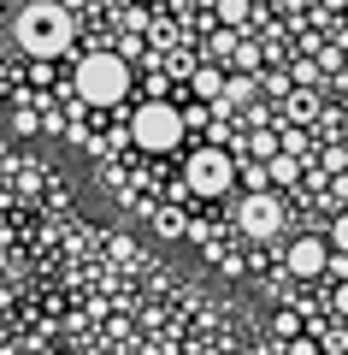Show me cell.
<instances>
[{
	"mask_svg": "<svg viewBox=\"0 0 348 355\" xmlns=\"http://www.w3.org/2000/svg\"><path fill=\"white\" fill-rule=\"evenodd\" d=\"M219 12H224V24H237V18H242V0H219Z\"/></svg>",
	"mask_w": 348,
	"mask_h": 355,
	"instance_id": "30bf717a",
	"label": "cell"
},
{
	"mask_svg": "<svg viewBox=\"0 0 348 355\" xmlns=\"http://www.w3.org/2000/svg\"><path fill=\"white\" fill-rule=\"evenodd\" d=\"M230 178H237V166H230L224 148H201L195 160H189V190H195V196H224V190H230Z\"/></svg>",
	"mask_w": 348,
	"mask_h": 355,
	"instance_id": "277c9868",
	"label": "cell"
},
{
	"mask_svg": "<svg viewBox=\"0 0 348 355\" xmlns=\"http://www.w3.org/2000/svg\"><path fill=\"white\" fill-rule=\"evenodd\" d=\"M289 355H313V343L307 338H289Z\"/></svg>",
	"mask_w": 348,
	"mask_h": 355,
	"instance_id": "8fae6325",
	"label": "cell"
},
{
	"mask_svg": "<svg viewBox=\"0 0 348 355\" xmlns=\"http://www.w3.org/2000/svg\"><path fill=\"white\" fill-rule=\"evenodd\" d=\"M242 231L248 237H277V225H284V202L277 196H266V190H254V196H242Z\"/></svg>",
	"mask_w": 348,
	"mask_h": 355,
	"instance_id": "5b68a950",
	"label": "cell"
},
{
	"mask_svg": "<svg viewBox=\"0 0 348 355\" xmlns=\"http://www.w3.org/2000/svg\"><path fill=\"white\" fill-rule=\"evenodd\" d=\"M0 6H6V0H0Z\"/></svg>",
	"mask_w": 348,
	"mask_h": 355,
	"instance_id": "7c38bea8",
	"label": "cell"
},
{
	"mask_svg": "<svg viewBox=\"0 0 348 355\" xmlns=\"http://www.w3.org/2000/svg\"><path fill=\"white\" fill-rule=\"evenodd\" d=\"M12 36H18V48H24V53L53 60V53L71 48V6H65V0H30V6H18Z\"/></svg>",
	"mask_w": 348,
	"mask_h": 355,
	"instance_id": "6da1fadb",
	"label": "cell"
},
{
	"mask_svg": "<svg viewBox=\"0 0 348 355\" xmlns=\"http://www.w3.org/2000/svg\"><path fill=\"white\" fill-rule=\"evenodd\" d=\"M136 142L148 154H165V148H177V142H183V113H177V107H165V101H148L136 113Z\"/></svg>",
	"mask_w": 348,
	"mask_h": 355,
	"instance_id": "3957f363",
	"label": "cell"
},
{
	"mask_svg": "<svg viewBox=\"0 0 348 355\" xmlns=\"http://www.w3.org/2000/svg\"><path fill=\"white\" fill-rule=\"evenodd\" d=\"M195 95H201V101H219V95H224V77L219 71H195Z\"/></svg>",
	"mask_w": 348,
	"mask_h": 355,
	"instance_id": "52a82bcc",
	"label": "cell"
},
{
	"mask_svg": "<svg viewBox=\"0 0 348 355\" xmlns=\"http://www.w3.org/2000/svg\"><path fill=\"white\" fill-rule=\"evenodd\" d=\"M331 243H336V254L348 261V214H336V225H331Z\"/></svg>",
	"mask_w": 348,
	"mask_h": 355,
	"instance_id": "ba28073f",
	"label": "cell"
},
{
	"mask_svg": "<svg viewBox=\"0 0 348 355\" xmlns=\"http://www.w3.org/2000/svg\"><path fill=\"white\" fill-rule=\"evenodd\" d=\"M331 308H336V314L348 320V279H342V284H336V291H331Z\"/></svg>",
	"mask_w": 348,
	"mask_h": 355,
	"instance_id": "9c48e42d",
	"label": "cell"
},
{
	"mask_svg": "<svg viewBox=\"0 0 348 355\" xmlns=\"http://www.w3.org/2000/svg\"><path fill=\"white\" fill-rule=\"evenodd\" d=\"M289 272H295V279H319V272H331V243H324V237H295V243H289Z\"/></svg>",
	"mask_w": 348,
	"mask_h": 355,
	"instance_id": "8992f818",
	"label": "cell"
},
{
	"mask_svg": "<svg viewBox=\"0 0 348 355\" xmlns=\"http://www.w3.org/2000/svg\"><path fill=\"white\" fill-rule=\"evenodd\" d=\"M125 89H130V65L118 60V53H89V60L77 65V95H83V101L112 107Z\"/></svg>",
	"mask_w": 348,
	"mask_h": 355,
	"instance_id": "7a4b0ae2",
	"label": "cell"
}]
</instances>
